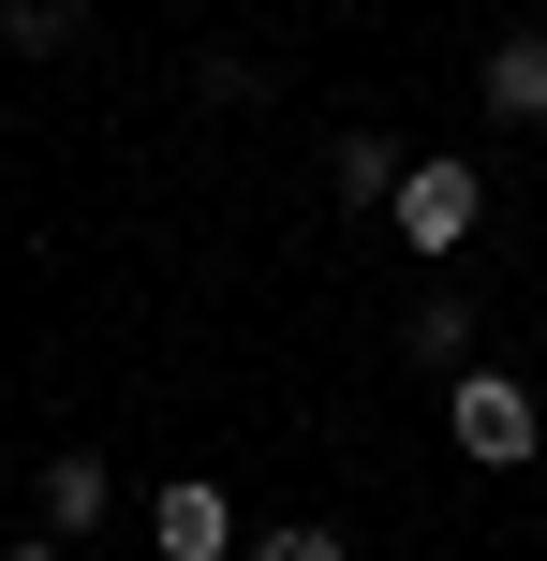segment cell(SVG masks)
Instances as JSON below:
<instances>
[{"mask_svg": "<svg viewBox=\"0 0 547 561\" xmlns=\"http://www.w3.org/2000/svg\"><path fill=\"white\" fill-rule=\"evenodd\" d=\"M444 444H459L474 473H518V458L547 444V428H533V385H518V369H459V385H444Z\"/></svg>", "mask_w": 547, "mask_h": 561, "instance_id": "obj_1", "label": "cell"}, {"mask_svg": "<svg viewBox=\"0 0 547 561\" xmlns=\"http://www.w3.org/2000/svg\"><path fill=\"white\" fill-rule=\"evenodd\" d=\"M385 222H400V252H474V222H489V178L474 163H400V207H385Z\"/></svg>", "mask_w": 547, "mask_h": 561, "instance_id": "obj_2", "label": "cell"}, {"mask_svg": "<svg viewBox=\"0 0 547 561\" xmlns=\"http://www.w3.org/2000/svg\"><path fill=\"white\" fill-rule=\"evenodd\" d=\"M148 533H163V561H223V547H237V503H223L207 473H178L163 503H148Z\"/></svg>", "mask_w": 547, "mask_h": 561, "instance_id": "obj_3", "label": "cell"}, {"mask_svg": "<svg viewBox=\"0 0 547 561\" xmlns=\"http://www.w3.org/2000/svg\"><path fill=\"white\" fill-rule=\"evenodd\" d=\"M104 503H118V473H104V458H89V444H45V547H75Z\"/></svg>", "mask_w": 547, "mask_h": 561, "instance_id": "obj_4", "label": "cell"}, {"mask_svg": "<svg viewBox=\"0 0 547 561\" xmlns=\"http://www.w3.org/2000/svg\"><path fill=\"white\" fill-rule=\"evenodd\" d=\"M474 104L533 134V118H547V30H503V45H489V75H474Z\"/></svg>", "mask_w": 547, "mask_h": 561, "instance_id": "obj_5", "label": "cell"}, {"mask_svg": "<svg viewBox=\"0 0 547 561\" xmlns=\"http://www.w3.org/2000/svg\"><path fill=\"white\" fill-rule=\"evenodd\" d=\"M400 355H414V369H444V385H459V369H474V310H459V296H430V310H400Z\"/></svg>", "mask_w": 547, "mask_h": 561, "instance_id": "obj_6", "label": "cell"}, {"mask_svg": "<svg viewBox=\"0 0 547 561\" xmlns=\"http://www.w3.org/2000/svg\"><path fill=\"white\" fill-rule=\"evenodd\" d=\"M326 178H341V207H400V148H385V134H341Z\"/></svg>", "mask_w": 547, "mask_h": 561, "instance_id": "obj_7", "label": "cell"}, {"mask_svg": "<svg viewBox=\"0 0 547 561\" xmlns=\"http://www.w3.org/2000/svg\"><path fill=\"white\" fill-rule=\"evenodd\" d=\"M0 45H30V59H59V45H75V0H0Z\"/></svg>", "mask_w": 547, "mask_h": 561, "instance_id": "obj_8", "label": "cell"}, {"mask_svg": "<svg viewBox=\"0 0 547 561\" xmlns=\"http://www.w3.org/2000/svg\"><path fill=\"white\" fill-rule=\"evenodd\" d=\"M252 561H355V547L326 533V517H282V533H252Z\"/></svg>", "mask_w": 547, "mask_h": 561, "instance_id": "obj_9", "label": "cell"}, {"mask_svg": "<svg viewBox=\"0 0 547 561\" xmlns=\"http://www.w3.org/2000/svg\"><path fill=\"white\" fill-rule=\"evenodd\" d=\"M0 561H59V547H0Z\"/></svg>", "mask_w": 547, "mask_h": 561, "instance_id": "obj_10", "label": "cell"}]
</instances>
